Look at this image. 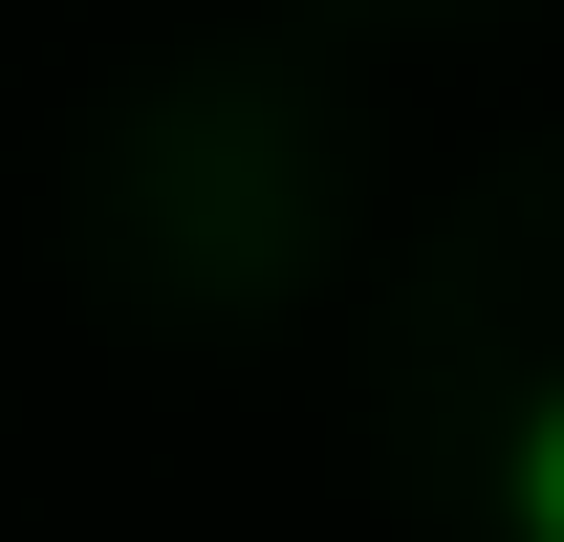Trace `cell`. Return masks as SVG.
<instances>
[{
  "instance_id": "cell-1",
  "label": "cell",
  "mask_w": 564,
  "mask_h": 542,
  "mask_svg": "<svg viewBox=\"0 0 564 542\" xmlns=\"http://www.w3.org/2000/svg\"><path fill=\"white\" fill-rule=\"evenodd\" d=\"M499 521H521V542H564V391L521 412V456H499Z\"/></svg>"
}]
</instances>
